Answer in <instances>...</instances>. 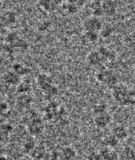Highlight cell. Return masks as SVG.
I'll return each mask as SVG.
<instances>
[{
  "mask_svg": "<svg viewBox=\"0 0 135 160\" xmlns=\"http://www.w3.org/2000/svg\"><path fill=\"white\" fill-rule=\"evenodd\" d=\"M37 82L42 90L48 96H53L58 94V88L53 84L50 76L46 74H40L37 77Z\"/></svg>",
  "mask_w": 135,
  "mask_h": 160,
  "instance_id": "cell-1",
  "label": "cell"
},
{
  "mask_svg": "<svg viewBox=\"0 0 135 160\" xmlns=\"http://www.w3.org/2000/svg\"><path fill=\"white\" fill-rule=\"evenodd\" d=\"M96 78L101 83L106 84L110 88H114L118 84V79L115 74L108 70H100L97 73Z\"/></svg>",
  "mask_w": 135,
  "mask_h": 160,
  "instance_id": "cell-2",
  "label": "cell"
},
{
  "mask_svg": "<svg viewBox=\"0 0 135 160\" xmlns=\"http://www.w3.org/2000/svg\"><path fill=\"white\" fill-rule=\"evenodd\" d=\"M113 96L115 99L122 105H127L132 102L129 92L122 85L118 84L113 88Z\"/></svg>",
  "mask_w": 135,
  "mask_h": 160,
  "instance_id": "cell-3",
  "label": "cell"
},
{
  "mask_svg": "<svg viewBox=\"0 0 135 160\" xmlns=\"http://www.w3.org/2000/svg\"><path fill=\"white\" fill-rule=\"evenodd\" d=\"M103 25V24L100 20V18L92 16L84 21L83 23V28L84 31L100 32Z\"/></svg>",
  "mask_w": 135,
  "mask_h": 160,
  "instance_id": "cell-4",
  "label": "cell"
},
{
  "mask_svg": "<svg viewBox=\"0 0 135 160\" xmlns=\"http://www.w3.org/2000/svg\"><path fill=\"white\" fill-rule=\"evenodd\" d=\"M102 8L104 15L112 17L116 13L118 5L115 0H102Z\"/></svg>",
  "mask_w": 135,
  "mask_h": 160,
  "instance_id": "cell-5",
  "label": "cell"
},
{
  "mask_svg": "<svg viewBox=\"0 0 135 160\" xmlns=\"http://www.w3.org/2000/svg\"><path fill=\"white\" fill-rule=\"evenodd\" d=\"M28 128L31 134L38 135L42 132L43 129H44V125L40 118H34L30 120Z\"/></svg>",
  "mask_w": 135,
  "mask_h": 160,
  "instance_id": "cell-6",
  "label": "cell"
},
{
  "mask_svg": "<svg viewBox=\"0 0 135 160\" xmlns=\"http://www.w3.org/2000/svg\"><path fill=\"white\" fill-rule=\"evenodd\" d=\"M112 121L111 116L106 112L96 115L94 118V123L96 127L100 128L106 127Z\"/></svg>",
  "mask_w": 135,
  "mask_h": 160,
  "instance_id": "cell-7",
  "label": "cell"
},
{
  "mask_svg": "<svg viewBox=\"0 0 135 160\" xmlns=\"http://www.w3.org/2000/svg\"><path fill=\"white\" fill-rule=\"evenodd\" d=\"M87 61L89 65L92 66H100L103 62H105L102 56L98 50L90 52L87 57Z\"/></svg>",
  "mask_w": 135,
  "mask_h": 160,
  "instance_id": "cell-8",
  "label": "cell"
},
{
  "mask_svg": "<svg viewBox=\"0 0 135 160\" xmlns=\"http://www.w3.org/2000/svg\"><path fill=\"white\" fill-rule=\"evenodd\" d=\"M100 155L103 160H118L119 156L113 148L106 146L100 150Z\"/></svg>",
  "mask_w": 135,
  "mask_h": 160,
  "instance_id": "cell-9",
  "label": "cell"
},
{
  "mask_svg": "<svg viewBox=\"0 0 135 160\" xmlns=\"http://www.w3.org/2000/svg\"><path fill=\"white\" fill-rule=\"evenodd\" d=\"M21 77L16 74L14 71H9L5 74L3 77L4 82L9 85H17L20 83Z\"/></svg>",
  "mask_w": 135,
  "mask_h": 160,
  "instance_id": "cell-10",
  "label": "cell"
},
{
  "mask_svg": "<svg viewBox=\"0 0 135 160\" xmlns=\"http://www.w3.org/2000/svg\"><path fill=\"white\" fill-rule=\"evenodd\" d=\"M38 5L42 10L47 13H52L56 9L58 6L53 0H40Z\"/></svg>",
  "mask_w": 135,
  "mask_h": 160,
  "instance_id": "cell-11",
  "label": "cell"
},
{
  "mask_svg": "<svg viewBox=\"0 0 135 160\" xmlns=\"http://www.w3.org/2000/svg\"><path fill=\"white\" fill-rule=\"evenodd\" d=\"M46 149L44 146H35L34 148L30 152V158L33 160H41L46 156Z\"/></svg>",
  "mask_w": 135,
  "mask_h": 160,
  "instance_id": "cell-12",
  "label": "cell"
},
{
  "mask_svg": "<svg viewBox=\"0 0 135 160\" xmlns=\"http://www.w3.org/2000/svg\"><path fill=\"white\" fill-rule=\"evenodd\" d=\"M98 52L100 53L104 61H112L115 59V55L114 52L106 47L100 46L98 48Z\"/></svg>",
  "mask_w": 135,
  "mask_h": 160,
  "instance_id": "cell-13",
  "label": "cell"
},
{
  "mask_svg": "<svg viewBox=\"0 0 135 160\" xmlns=\"http://www.w3.org/2000/svg\"><path fill=\"white\" fill-rule=\"evenodd\" d=\"M13 131V127L9 124L0 125V142H4L8 138L10 133Z\"/></svg>",
  "mask_w": 135,
  "mask_h": 160,
  "instance_id": "cell-14",
  "label": "cell"
},
{
  "mask_svg": "<svg viewBox=\"0 0 135 160\" xmlns=\"http://www.w3.org/2000/svg\"><path fill=\"white\" fill-rule=\"evenodd\" d=\"M13 71H14L19 76L21 77L28 74L30 69L28 67L22 65L20 63H15L13 65Z\"/></svg>",
  "mask_w": 135,
  "mask_h": 160,
  "instance_id": "cell-15",
  "label": "cell"
},
{
  "mask_svg": "<svg viewBox=\"0 0 135 160\" xmlns=\"http://www.w3.org/2000/svg\"><path fill=\"white\" fill-rule=\"evenodd\" d=\"M62 156L65 160H74L77 157V152L71 147H65L62 151Z\"/></svg>",
  "mask_w": 135,
  "mask_h": 160,
  "instance_id": "cell-16",
  "label": "cell"
},
{
  "mask_svg": "<svg viewBox=\"0 0 135 160\" xmlns=\"http://www.w3.org/2000/svg\"><path fill=\"white\" fill-rule=\"evenodd\" d=\"M113 134L119 140L125 139L127 137V135H128L125 128H124L122 126L116 127L113 129Z\"/></svg>",
  "mask_w": 135,
  "mask_h": 160,
  "instance_id": "cell-17",
  "label": "cell"
},
{
  "mask_svg": "<svg viewBox=\"0 0 135 160\" xmlns=\"http://www.w3.org/2000/svg\"><path fill=\"white\" fill-rule=\"evenodd\" d=\"M84 38L85 40L90 44L96 43L100 38L99 32L93 31H84Z\"/></svg>",
  "mask_w": 135,
  "mask_h": 160,
  "instance_id": "cell-18",
  "label": "cell"
},
{
  "mask_svg": "<svg viewBox=\"0 0 135 160\" xmlns=\"http://www.w3.org/2000/svg\"><path fill=\"white\" fill-rule=\"evenodd\" d=\"M113 28L109 26V24H107V25H103L101 30L99 32L100 36H102L103 38H109L113 34Z\"/></svg>",
  "mask_w": 135,
  "mask_h": 160,
  "instance_id": "cell-19",
  "label": "cell"
},
{
  "mask_svg": "<svg viewBox=\"0 0 135 160\" xmlns=\"http://www.w3.org/2000/svg\"><path fill=\"white\" fill-rule=\"evenodd\" d=\"M119 140L113 134L109 135L104 139V142L107 146L110 148H113L118 144Z\"/></svg>",
  "mask_w": 135,
  "mask_h": 160,
  "instance_id": "cell-20",
  "label": "cell"
},
{
  "mask_svg": "<svg viewBox=\"0 0 135 160\" xmlns=\"http://www.w3.org/2000/svg\"><path fill=\"white\" fill-rule=\"evenodd\" d=\"M122 154H123V157L125 159V160L135 159V151L132 148H125Z\"/></svg>",
  "mask_w": 135,
  "mask_h": 160,
  "instance_id": "cell-21",
  "label": "cell"
},
{
  "mask_svg": "<svg viewBox=\"0 0 135 160\" xmlns=\"http://www.w3.org/2000/svg\"><path fill=\"white\" fill-rule=\"evenodd\" d=\"M63 9L70 15H75L78 13V10L80 9L78 8L77 7V6L67 2H66V3L64 5Z\"/></svg>",
  "mask_w": 135,
  "mask_h": 160,
  "instance_id": "cell-22",
  "label": "cell"
},
{
  "mask_svg": "<svg viewBox=\"0 0 135 160\" xmlns=\"http://www.w3.org/2000/svg\"><path fill=\"white\" fill-rule=\"evenodd\" d=\"M35 146L36 145L34 143V141L32 139H28L26 141V142L24 144V146H23L24 152H26L27 153H30L34 148Z\"/></svg>",
  "mask_w": 135,
  "mask_h": 160,
  "instance_id": "cell-23",
  "label": "cell"
},
{
  "mask_svg": "<svg viewBox=\"0 0 135 160\" xmlns=\"http://www.w3.org/2000/svg\"><path fill=\"white\" fill-rule=\"evenodd\" d=\"M19 103V105L22 107H27L30 105V103H31V98L29 97L27 95H22L21 97H19V99L18 100Z\"/></svg>",
  "mask_w": 135,
  "mask_h": 160,
  "instance_id": "cell-24",
  "label": "cell"
},
{
  "mask_svg": "<svg viewBox=\"0 0 135 160\" xmlns=\"http://www.w3.org/2000/svg\"><path fill=\"white\" fill-rule=\"evenodd\" d=\"M87 0H67V2L74 5L79 9H81L87 3Z\"/></svg>",
  "mask_w": 135,
  "mask_h": 160,
  "instance_id": "cell-25",
  "label": "cell"
},
{
  "mask_svg": "<svg viewBox=\"0 0 135 160\" xmlns=\"http://www.w3.org/2000/svg\"><path fill=\"white\" fill-rule=\"evenodd\" d=\"M93 110L95 115L97 114H100L106 112V106L104 105V104H98V105L94 106Z\"/></svg>",
  "mask_w": 135,
  "mask_h": 160,
  "instance_id": "cell-26",
  "label": "cell"
},
{
  "mask_svg": "<svg viewBox=\"0 0 135 160\" xmlns=\"http://www.w3.org/2000/svg\"><path fill=\"white\" fill-rule=\"evenodd\" d=\"M88 160H103V159L100 155V153L92 152L91 153H90L88 157Z\"/></svg>",
  "mask_w": 135,
  "mask_h": 160,
  "instance_id": "cell-27",
  "label": "cell"
},
{
  "mask_svg": "<svg viewBox=\"0 0 135 160\" xmlns=\"http://www.w3.org/2000/svg\"><path fill=\"white\" fill-rule=\"evenodd\" d=\"M30 89V87L28 84H25V83H23V84H19V88H18V91L21 93H25L27 91H28Z\"/></svg>",
  "mask_w": 135,
  "mask_h": 160,
  "instance_id": "cell-28",
  "label": "cell"
},
{
  "mask_svg": "<svg viewBox=\"0 0 135 160\" xmlns=\"http://www.w3.org/2000/svg\"><path fill=\"white\" fill-rule=\"evenodd\" d=\"M0 160H13V159L7 156H0Z\"/></svg>",
  "mask_w": 135,
  "mask_h": 160,
  "instance_id": "cell-29",
  "label": "cell"
},
{
  "mask_svg": "<svg viewBox=\"0 0 135 160\" xmlns=\"http://www.w3.org/2000/svg\"><path fill=\"white\" fill-rule=\"evenodd\" d=\"M53 1L55 3H56L58 5H59L63 3V0H53Z\"/></svg>",
  "mask_w": 135,
  "mask_h": 160,
  "instance_id": "cell-30",
  "label": "cell"
},
{
  "mask_svg": "<svg viewBox=\"0 0 135 160\" xmlns=\"http://www.w3.org/2000/svg\"><path fill=\"white\" fill-rule=\"evenodd\" d=\"M132 148L135 151V138H134L133 141H132Z\"/></svg>",
  "mask_w": 135,
  "mask_h": 160,
  "instance_id": "cell-31",
  "label": "cell"
},
{
  "mask_svg": "<svg viewBox=\"0 0 135 160\" xmlns=\"http://www.w3.org/2000/svg\"><path fill=\"white\" fill-rule=\"evenodd\" d=\"M20 160H33L31 158H23L22 159H21Z\"/></svg>",
  "mask_w": 135,
  "mask_h": 160,
  "instance_id": "cell-32",
  "label": "cell"
},
{
  "mask_svg": "<svg viewBox=\"0 0 135 160\" xmlns=\"http://www.w3.org/2000/svg\"><path fill=\"white\" fill-rule=\"evenodd\" d=\"M3 1H5V0H0V2H3Z\"/></svg>",
  "mask_w": 135,
  "mask_h": 160,
  "instance_id": "cell-33",
  "label": "cell"
},
{
  "mask_svg": "<svg viewBox=\"0 0 135 160\" xmlns=\"http://www.w3.org/2000/svg\"><path fill=\"white\" fill-rule=\"evenodd\" d=\"M97 1H102V0H97Z\"/></svg>",
  "mask_w": 135,
  "mask_h": 160,
  "instance_id": "cell-34",
  "label": "cell"
},
{
  "mask_svg": "<svg viewBox=\"0 0 135 160\" xmlns=\"http://www.w3.org/2000/svg\"><path fill=\"white\" fill-rule=\"evenodd\" d=\"M74 160H75V159H74Z\"/></svg>",
  "mask_w": 135,
  "mask_h": 160,
  "instance_id": "cell-35",
  "label": "cell"
}]
</instances>
